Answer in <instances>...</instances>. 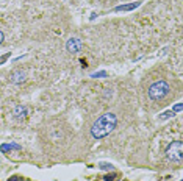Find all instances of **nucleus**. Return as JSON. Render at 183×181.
Instances as JSON below:
<instances>
[{"instance_id":"nucleus-1","label":"nucleus","mask_w":183,"mask_h":181,"mask_svg":"<svg viewBox=\"0 0 183 181\" xmlns=\"http://www.w3.org/2000/svg\"><path fill=\"white\" fill-rule=\"evenodd\" d=\"M117 125V117L113 112H105L103 115L94 122L93 128H91V134H93L94 139H102L108 136Z\"/></svg>"},{"instance_id":"nucleus-2","label":"nucleus","mask_w":183,"mask_h":181,"mask_svg":"<svg viewBox=\"0 0 183 181\" xmlns=\"http://www.w3.org/2000/svg\"><path fill=\"white\" fill-rule=\"evenodd\" d=\"M169 90H171V87H169L167 81L164 80H160V81H155L150 87H149V97L152 100H163L167 94Z\"/></svg>"},{"instance_id":"nucleus-3","label":"nucleus","mask_w":183,"mask_h":181,"mask_svg":"<svg viewBox=\"0 0 183 181\" xmlns=\"http://www.w3.org/2000/svg\"><path fill=\"white\" fill-rule=\"evenodd\" d=\"M181 154H183V144L181 140H174L167 145L166 148V156L172 162H181Z\"/></svg>"},{"instance_id":"nucleus-4","label":"nucleus","mask_w":183,"mask_h":181,"mask_svg":"<svg viewBox=\"0 0 183 181\" xmlns=\"http://www.w3.org/2000/svg\"><path fill=\"white\" fill-rule=\"evenodd\" d=\"M66 48L71 53H77V51H80V48H82V41L78 39V37H71L66 44Z\"/></svg>"},{"instance_id":"nucleus-5","label":"nucleus","mask_w":183,"mask_h":181,"mask_svg":"<svg viewBox=\"0 0 183 181\" xmlns=\"http://www.w3.org/2000/svg\"><path fill=\"white\" fill-rule=\"evenodd\" d=\"M9 80H11V83H14V84H19V83L25 81V72L20 70V69H17V70H14V72H11Z\"/></svg>"},{"instance_id":"nucleus-6","label":"nucleus","mask_w":183,"mask_h":181,"mask_svg":"<svg viewBox=\"0 0 183 181\" xmlns=\"http://www.w3.org/2000/svg\"><path fill=\"white\" fill-rule=\"evenodd\" d=\"M14 115H16L17 119H25V115H27V108L22 106V105L16 106L14 108Z\"/></svg>"},{"instance_id":"nucleus-7","label":"nucleus","mask_w":183,"mask_h":181,"mask_svg":"<svg viewBox=\"0 0 183 181\" xmlns=\"http://www.w3.org/2000/svg\"><path fill=\"white\" fill-rule=\"evenodd\" d=\"M138 6H139V2L132 3V5H125V6H117V8H114V11H130V9L138 8Z\"/></svg>"},{"instance_id":"nucleus-8","label":"nucleus","mask_w":183,"mask_h":181,"mask_svg":"<svg viewBox=\"0 0 183 181\" xmlns=\"http://www.w3.org/2000/svg\"><path fill=\"white\" fill-rule=\"evenodd\" d=\"M22 150V147L20 145H17V144H3L2 145V151H8V150Z\"/></svg>"},{"instance_id":"nucleus-9","label":"nucleus","mask_w":183,"mask_h":181,"mask_svg":"<svg viewBox=\"0 0 183 181\" xmlns=\"http://www.w3.org/2000/svg\"><path fill=\"white\" fill-rule=\"evenodd\" d=\"M99 167H100V169H103V170H113L114 169V165L110 164V162H100Z\"/></svg>"},{"instance_id":"nucleus-10","label":"nucleus","mask_w":183,"mask_h":181,"mask_svg":"<svg viewBox=\"0 0 183 181\" xmlns=\"http://www.w3.org/2000/svg\"><path fill=\"white\" fill-rule=\"evenodd\" d=\"M116 178H117V175H116V173H108V175L103 176V179H105V181H114Z\"/></svg>"},{"instance_id":"nucleus-11","label":"nucleus","mask_w":183,"mask_h":181,"mask_svg":"<svg viewBox=\"0 0 183 181\" xmlns=\"http://www.w3.org/2000/svg\"><path fill=\"white\" fill-rule=\"evenodd\" d=\"M22 179H24L22 176H19V175H14V176H11L8 181H22Z\"/></svg>"},{"instance_id":"nucleus-12","label":"nucleus","mask_w":183,"mask_h":181,"mask_svg":"<svg viewBox=\"0 0 183 181\" xmlns=\"http://www.w3.org/2000/svg\"><path fill=\"white\" fill-rule=\"evenodd\" d=\"M93 76H94V78H97V76H107V72H97V73H94Z\"/></svg>"},{"instance_id":"nucleus-13","label":"nucleus","mask_w":183,"mask_h":181,"mask_svg":"<svg viewBox=\"0 0 183 181\" xmlns=\"http://www.w3.org/2000/svg\"><path fill=\"white\" fill-rule=\"evenodd\" d=\"M8 58H9V53H6V55H3L2 58H0V64H3V62H5V61H6Z\"/></svg>"},{"instance_id":"nucleus-14","label":"nucleus","mask_w":183,"mask_h":181,"mask_svg":"<svg viewBox=\"0 0 183 181\" xmlns=\"http://www.w3.org/2000/svg\"><path fill=\"white\" fill-rule=\"evenodd\" d=\"M171 115H174V112H164V114H161V117L166 119V117H171Z\"/></svg>"},{"instance_id":"nucleus-15","label":"nucleus","mask_w":183,"mask_h":181,"mask_svg":"<svg viewBox=\"0 0 183 181\" xmlns=\"http://www.w3.org/2000/svg\"><path fill=\"white\" fill-rule=\"evenodd\" d=\"M3 39H5V34H3V31H2V30H0V45H2Z\"/></svg>"},{"instance_id":"nucleus-16","label":"nucleus","mask_w":183,"mask_h":181,"mask_svg":"<svg viewBox=\"0 0 183 181\" xmlns=\"http://www.w3.org/2000/svg\"><path fill=\"white\" fill-rule=\"evenodd\" d=\"M174 111H181V103H178V105L174 106Z\"/></svg>"}]
</instances>
